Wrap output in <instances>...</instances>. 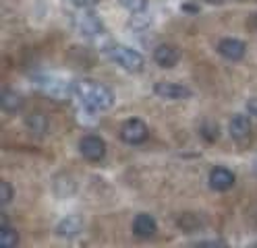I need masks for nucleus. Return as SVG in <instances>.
Instances as JSON below:
<instances>
[{
	"label": "nucleus",
	"mask_w": 257,
	"mask_h": 248,
	"mask_svg": "<svg viewBox=\"0 0 257 248\" xmlns=\"http://www.w3.org/2000/svg\"><path fill=\"white\" fill-rule=\"evenodd\" d=\"M73 95L81 102V106L85 110L91 112H102V110H110L114 104V93L112 89H108L106 85L91 79H77L73 81Z\"/></svg>",
	"instance_id": "obj_1"
},
{
	"label": "nucleus",
	"mask_w": 257,
	"mask_h": 248,
	"mask_svg": "<svg viewBox=\"0 0 257 248\" xmlns=\"http://www.w3.org/2000/svg\"><path fill=\"white\" fill-rule=\"evenodd\" d=\"M106 56L128 73H139V71H143V66H146V60H143V56L137 52V50L122 46V44L106 46Z\"/></svg>",
	"instance_id": "obj_2"
},
{
	"label": "nucleus",
	"mask_w": 257,
	"mask_h": 248,
	"mask_svg": "<svg viewBox=\"0 0 257 248\" xmlns=\"http://www.w3.org/2000/svg\"><path fill=\"white\" fill-rule=\"evenodd\" d=\"M36 85L42 89V93L50 95L56 102H67L73 95V83H64L62 79H54V77H38Z\"/></svg>",
	"instance_id": "obj_3"
},
{
	"label": "nucleus",
	"mask_w": 257,
	"mask_h": 248,
	"mask_svg": "<svg viewBox=\"0 0 257 248\" xmlns=\"http://www.w3.org/2000/svg\"><path fill=\"white\" fill-rule=\"evenodd\" d=\"M148 135H150L148 124L139 118H128L120 126V139L128 145H141L148 139Z\"/></svg>",
	"instance_id": "obj_4"
},
{
	"label": "nucleus",
	"mask_w": 257,
	"mask_h": 248,
	"mask_svg": "<svg viewBox=\"0 0 257 248\" xmlns=\"http://www.w3.org/2000/svg\"><path fill=\"white\" fill-rule=\"evenodd\" d=\"M75 27L87 38H95V36H100V33H104L102 19L89 9H83L79 15H75Z\"/></svg>",
	"instance_id": "obj_5"
},
{
	"label": "nucleus",
	"mask_w": 257,
	"mask_h": 248,
	"mask_svg": "<svg viewBox=\"0 0 257 248\" xmlns=\"http://www.w3.org/2000/svg\"><path fill=\"white\" fill-rule=\"evenodd\" d=\"M79 153L87 161H100L106 155V143L98 135H85L79 141Z\"/></svg>",
	"instance_id": "obj_6"
},
{
	"label": "nucleus",
	"mask_w": 257,
	"mask_h": 248,
	"mask_svg": "<svg viewBox=\"0 0 257 248\" xmlns=\"http://www.w3.org/2000/svg\"><path fill=\"white\" fill-rule=\"evenodd\" d=\"M154 93L162 99H187L191 97V89L181 85V83H170V81H160L154 85Z\"/></svg>",
	"instance_id": "obj_7"
},
{
	"label": "nucleus",
	"mask_w": 257,
	"mask_h": 248,
	"mask_svg": "<svg viewBox=\"0 0 257 248\" xmlns=\"http://www.w3.org/2000/svg\"><path fill=\"white\" fill-rule=\"evenodd\" d=\"M210 186L218 192H226L234 186V174L224 168V165H218V168H214L210 172Z\"/></svg>",
	"instance_id": "obj_8"
},
{
	"label": "nucleus",
	"mask_w": 257,
	"mask_h": 248,
	"mask_svg": "<svg viewBox=\"0 0 257 248\" xmlns=\"http://www.w3.org/2000/svg\"><path fill=\"white\" fill-rule=\"evenodd\" d=\"M228 132H230V137L236 143H245L251 137V120H249V116H243V114L232 116L230 124H228Z\"/></svg>",
	"instance_id": "obj_9"
},
{
	"label": "nucleus",
	"mask_w": 257,
	"mask_h": 248,
	"mask_svg": "<svg viewBox=\"0 0 257 248\" xmlns=\"http://www.w3.org/2000/svg\"><path fill=\"white\" fill-rule=\"evenodd\" d=\"M154 60L158 66H162V69H172V66L181 60V52L170 44H160L154 50Z\"/></svg>",
	"instance_id": "obj_10"
},
{
	"label": "nucleus",
	"mask_w": 257,
	"mask_h": 248,
	"mask_svg": "<svg viewBox=\"0 0 257 248\" xmlns=\"http://www.w3.org/2000/svg\"><path fill=\"white\" fill-rule=\"evenodd\" d=\"M218 52L228 60H240L247 52V44L240 40H234V38H226L218 44Z\"/></svg>",
	"instance_id": "obj_11"
},
{
	"label": "nucleus",
	"mask_w": 257,
	"mask_h": 248,
	"mask_svg": "<svg viewBox=\"0 0 257 248\" xmlns=\"http://www.w3.org/2000/svg\"><path fill=\"white\" fill-rule=\"evenodd\" d=\"M156 219H154V215L150 213H139L137 217L133 219V234L137 238H152L156 234Z\"/></svg>",
	"instance_id": "obj_12"
},
{
	"label": "nucleus",
	"mask_w": 257,
	"mask_h": 248,
	"mask_svg": "<svg viewBox=\"0 0 257 248\" xmlns=\"http://www.w3.org/2000/svg\"><path fill=\"white\" fill-rule=\"evenodd\" d=\"M81 227H83V221L79 215H67V217L56 225V234L62 238H73L81 231Z\"/></svg>",
	"instance_id": "obj_13"
},
{
	"label": "nucleus",
	"mask_w": 257,
	"mask_h": 248,
	"mask_svg": "<svg viewBox=\"0 0 257 248\" xmlns=\"http://www.w3.org/2000/svg\"><path fill=\"white\" fill-rule=\"evenodd\" d=\"M0 104H3V110L9 112V114H15V112H19L21 106H23V99L17 91H13V89H5L3 91V99H0Z\"/></svg>",
	"instance_id": "obj_14"
},
{
	"label": "nucleus",
	"mask_w": 257,
	"mask_h": 248,
	"mask_svg": "<svg viewBox=\"0 0 257 248\" xmlns=\"http://www.w3.org/2000/svg\"><path fill=\"white\" fill-rule=\"evenodd\" d=\"M27 126H29V130L34 132V135L42 137V135H46V130H48V118L40 112H34V114L27 116Z\"/></svg>",
	"instance_id": "obj_15"
},
{
	"label": "nucleus",
	"mask_w": 257,
	"mask_h": 248,
	"mask_svg": "<svg viewBox=\"0 0 257 248\" xmlns=\"http://www.w3.org/2000/svg\"><path fill=\"white\" fill-rule=\"evenodd\" d=\"M17 244H19V234L11 225H7L3 221V227H0V246L3 248H15Z\"/></svg>",
	"instance_id": "obj_16"
},
{
	"label": "nucleus",
	"mask_w": 257,
	"mask_h": 248,
	"mask_svg": "<svg viewBox=\"0 0 257 248\" xmlns=\"http://www.w3.org/2000/svg\"><path fill=\"white\" fill-rule=\"evenodd\" d=\"M120 7H124L126 11H131V13H143L148 9L150 5V0H118Z\"/></svg>",
	"instance_id": "obj_17"
},
{
	"label": "nucleus",
	"mask_w": 257,
	"mask_h": 248,
	"mask_svg": "<svg viewBox=\"0 0 257 248\" xmlns=\"http://www.w3.org/2000/svg\"><path fill=\"white\" fill-rule=\"evenodd\" d=\"M11 201H13V186H11V182L3 180L0 182V203H3V207H5Z\"/></svg>",
	"instance_id": "obj_18"
},
{
	"label": "nucleus",
	"mask_w": 257,
	"mask_h": 248,
	"mask_svg": "<svg viewBox=\"0 0 257 248\" xmlns=\"http://www.w3.org/2000/svg\"><path fill=\"white\" fill-rule=\"evenodd\" d=\"M201 137L207 139V141H216L218 139V126L214 122H205L201 126Z\"/></svg>",
	"instance_id": "obj_19"
},
{
	"label": "nucleus",
	"mask_w": 257,
	"mask_h": 248,
	"mask_svg": "<svg viewBox=\"0 0 257 248\" xmlns=\"http://www.w3.org/2000/svg\"><path fill=\"white\" fill-rule=\"evenodd\" d=\"M71 3H73L75 7H79V9H91V7L98 5L100 0H71Z\"/></svg>",
	"instance_id": "obj_20"
},
{
	"label": "nucleus",
	"mask_w": 257,
	"mask_h": 248,
	"mask_svg": "<svg viewBox=\"0 0 257 248\" xmlns=\"http://www.w3.org/2000/svg\"><path fill=\"white\" fill-rule=\"evenodd\" d=\"M247 110H249L251 116H257V97L249 99V102H247Z\"/></svg>",
	"instance_id": "obj_21"
},
{
	"label": "nucleus",
	"mask_w": 257,
	"mask_h": 248,
	"mask_svg": "<svg viewBox=\"0 0 257 248\" xmlns=\"http://www.w3.org/2000/svg\"><path fill=\"white\" fill-rule=\"evenodd\" d=\"M249 27L257 31V13H253V15L249 17Z\"/></svg>",
	"instance_id": "obj_22"
}]
</instances>
